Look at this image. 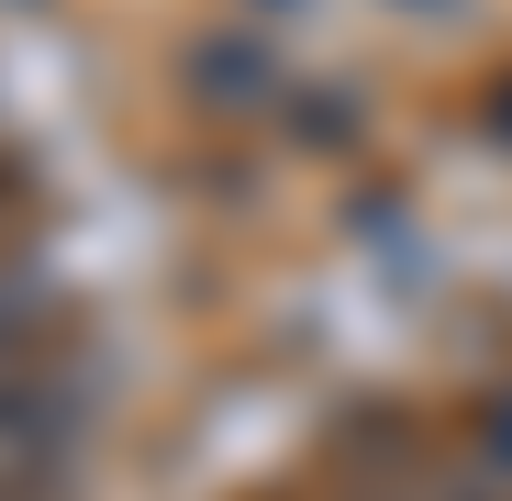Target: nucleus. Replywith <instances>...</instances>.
<instances>
[{
    "label": "nucleus",
    "mask_w": 512,
    "mask_h": 501,
    "mask_svg": "<svg viewBox=\"0 0 512 501\" xmlns=\"http://www.w3.org/2000/svg\"><path fill=\"white\" fill-rule=\"evenodd\" d=\"M0 501H23V490H12V479H0Z\"/></svg>",
    "instance_id": "nucleus-1"
}]
</instances>
